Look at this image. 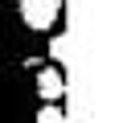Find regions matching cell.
<instances>
[{
	"instance_id": "cell-1",
	"label": "cell",
	"mask_w": 119,
	"mask_h": 123,
	"mask_svg": "<svg viewBox=\"0 0 119 123\" xmlns=\"http://www.w3.org/2000/svg\"><path fill=\"white\" fill-rule=\"evenodd\" d=\"M57 12H62V0H21V17L29 29H53Z\"/></svg>"
},
{
	"instance_id": "cell-2",
	"label": "cell",
	"mask_w": 119,
	"mask_h": 123,
	"mask_svg": "<svg viewBox=\"0 0 119 123\" xmlns=\"http://www.w3.org/2000/svg\"><path fill=\"white\" fill-rule=\"evenodd\" d=\"M37 90H41V98L57 103V98L66 94V82H62V70H57V66H45V70L37 74Z\"/></svg>"
},
{
	"instance_id": "cell-3",
	"label": "cell",
	"mask_w": 119,
	"mask_h": 123,
	"mask_svg": "<svg viewBox=\"0 0 119 123\" xmlns=\"http://www.w3.org/2000/svg\"><path fill=\"white\" fill-rule=\"evenodd\" d=\"M37 123H66V115H62V107H57V103H49V107H41Z\"/></svg>"
},
{
	"instance_id": "cell-4",
	"label": "cell",
	"mask_w": 119,
	"mask_h": 123,
	"mask_svg": "<svg viewBox=\"0 0 119 123\" xmlns=\"http://www.w3.org/2000/svg\"><path fill=\"white\" fill-rule=\"evenodd\" d=\"M49 57H53V62L66 57V37H53V41H49Z\"/></svg>"
}]
</instances>
